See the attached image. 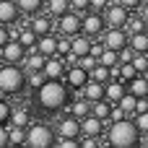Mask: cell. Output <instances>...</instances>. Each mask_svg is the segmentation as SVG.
Returning a JSON list of instances; mask_svg holds the SVG:
<instances>
[{
    "mask_svg": "<svg viewBox=\"0 0 148 148\" xmlns=\"http://www.w3.org/2000/svg\"><path fill=\"white\" fill-rule=\"evenodd\" d=\"M109 109H112V104H109L107 99H99V101H94V104H91V114H94V117H99V120H104V122L109 120Z\"/></svg>",
    "mask_w": 148,
    "mask_h": 148,
    "instance_id": "cell-27",
    "label": "cell"
},
{
    "mask_svg": "<svg viewBox=\"0 0 148 148\" xmlns=\"http://www.w3.org/2000/svg\"><path fill=\"white\" fill-rule=\"evenodd\" d=\"M55 47H57V34H55V31L36 36V44H34V49H36L39 55H44V57H52V55H55Z\"/></svg>",
    "mask_w": 148,
    "mask_h": 148,
    "instance_id": "cell-15",
    "label": "cell"
},
{
    "mask_svg": "<svg viewBox=\"0 0 148 148\" xmlns=\"http://www.w3.org/2000/svg\"><path fill=\"white\" fill-rule=\"evenodd\" d=\"M16 39H18V42H21V44H23L26 49H31V47L36 44V34H34V31H31L29 26H23V29H18V34H16Z\"/></svg>",
    "mask_w": 148,
    "mask_h": 148,
    "instance_id": "cell-29",
    "label": "cell"
},
{
    "mask_svg": "<svg viewBox=\"0 0 148 148\" xmlns=\"http://www.w3.org/2000/svg\"><path fill=\"white\" fill-rule=\"evenodd\" d=\"M78 96H83L88 104H94V101L104 99V83H96V81H91V78H88V83L78 91Z\"/></svg>",
    "mask_w": 148,
    "mask_h": 148,
    "instance_id": "cell-17",
    "label": "cell"
},
{
    "mask_svg": "<svg viewBox=\"0 0 148 148\" xmlns=\"http://www.w3.org/2000/svg\"><path fill=\"white\" fill-rule=\"evenodd\" d=\"M23 138H26V127L8 125V146H23Z\"/></svg>",
    "mask_w": 148,
    "mask_h": 148,
    "instance_id": "cell-28",
    "label": "cell"
},
{
    "mask_svg": "<svg viewBox=\"0 0 148 148\" xmlns=\"http://www.w3.org/2000/svg\"><path fill=\"white\" fill-rule=\"evenodd\" d=\"M101 13H104L107 26H120V29H125V23H127V18H130V10L122 8L120 3H109Z\"/></svg>",
    "mask_w": 148,
    "mask_h": 148,
    "instance_id": "cell-10",
    "label": "cell"
},
{
    "mask_svg": "<svg viewBox=\"0 0 148 148\" xmlns=\"http://www.w3.org/2000/svg\"><path fill=\"white\" fill-rule=\"evenodd\" d=\"M127 47H130L133 52L148 55V34L146 31H133V34H127Z\"/></svg>",
    "mask_w": 148,
    "mask_h": 148,
    "instance_id": "cell-20",
    "label": "cell"
},
{
    "mask_svg": "<svg viewBox=\"0 0 148 148\" xmlns=\"http://www.w3.org/2000/svg\"><path fill=\"white\" fill-rule=\"evenodd\" d=\"M109 3H112V0H88V10H99V13H101Z\"/></svg>",
    "mask_w": 148,
    "mask_h": 148,
    "instance_id": "cell-35",
    "label": "cell"
},
{
    "mask_svg": "<svg viewBox=\"0 0 148 148\" xmlns=\"http://www.w3.org/2000/svg\"><path fill=\"white\" fill-rule=\"evenodd\" d=\"M81 135H86V138H101L104 135V120H99L94 114L81 117Z\"/></svg>",
    "mask_w": 148,
    "mask_h": 148,
    "instance_id": "cell-12",
    "label": "cell"
},
{
    "mask_svg": "<svg viewBox=\"0 0 148 148\" xmlns=\"http://www.w3.org/2000/svg\"><path fill=\"white\" fill-rule=\"evenodd\" d=\"M18 18H21V10H18L16 0H0V23L13 26V23H18Z\"/></svg>",
    "mask_w": 148,
    "mask_h": 148,
    "instance_id": "cell-13",
    "label": "cell"
},
{
    "mask_svg": "<svg viewBox=\"0 0 148 148\" xmlns=\"http://www.w3.org/2000/svg\"><path fill=\"white\" fill-rule=\"evenodd\" d=\"M125 88H127L133 96H138V99H140V96H148V81L140 75V73L133 75L130 81H125Z\"/></svg>",
    "mask_w": 148,
    "mask_h": 148,
    "instance_id": "cell-19",
    "label": "cell"
},
{
    "mask_svg": "<svg viewBox=\"0 0 148 148\" xmlns=\"http://www.w3.org/2000/svg\"><path fill=\"white\" fill-rule=\"evenodd\" d=\"M23 55H26V47H23L18 39H8V42L0 47V60H3V62L21 65V62H23Z\"/></svg>",
    "mask_w": 148,
    "mask_h": 148,
    "instance_id": "cell-9",
    "label": "cell"
},
{
    "mask_svg": "<svg viewBox=\"0 0 148 148\" xmlns=\"http://www.w3.org/2000/svg\"><path fill=\"white\" fill-rule=\"evenodd\" d=\"M143 31H146V34H148V23H146V26H143Z\"/></svg>",
    "mask_w": 148,
    "mask_h": 148,
    "instance_id": "cell-41",
    "label": "cell"
},
{
    "mask_svg": "<svg viewBox=\"0 0 148 148\" xmlns=\"http://www.w3.org/2000/svg\"><path fill=\"white\" fill-rule=\"evenodd\" d=\"M29 29L36 34V36H42V34H49V31H55V23H52V16H47V13H36V16H31V23H29Z\"/></svg>",
    "mask_w": 148,
    "mask_h": 148,
    "instance_id": "cell-14",
    "label": "cell"
},
{
    "mask_svg": "<svg viewBox=\"0 0 148 148\" xmlns=\"http://www.w3.org/2000/svg\"><path fill=\"white\" fill-rule=\"evenodd\" d=\"M26 88V70L21 65L3 62L0 65V94L5 96H18Z\"/></svg>",
    "mask_w": 148,
    "mask_h": 148,
    "instance_id": "cell-3",
    "label": "cell"
},
{
    "mask_svg": "<svg viewBox=\"0 0 148 148\" xmlns=\"http://www.w3.org/2000/svg\"><path fill=\"white\" fill-rule=\"evenodd\" d=\"M16 5H18L21 16H29V18L44 10V0H16Z\"/></svg>",
    "mask_w": 148,
    "mask_h": 148,
    "instance_id": "cell-23",
    "label": "cell"
},
{
    "mask_svg": "<svg viewBox=\"0 0 148 148\" xmlns=\"http://www.w3.org/2000/svg\"><path fill=\"white\" fill-rule=\"evenodd\" d=\"M55 140H57L55 127H49V125H44V122H29L23 146H29V148H52Z\"/></svg>",
    "mask_w": 148,
    "mask_h": 148,
    "instance_id": "cell-4",
    "label": "cell"
},
{
    "mask_svg": "<svg viewBox=\"0 0 148 148\" xmlns=\"http://www.w3.org/2000/svg\"><path fill=\"white\" fill-rule=\"evenodd\" d=\"M140 75H143V78H146V81H148V68H146V70H143V73H140Z\"/></svg>",
    "mask_w": 148,
    "mask_h": 148,
    "instance_id": "cell-40",
    "label": "cell"
},
{
    "mask_svg": "<svg viewBox=\"0 0 148 148\" xmlns=\"http://www.w3.org/2000/svg\"><path fill=\"white\" fill-rule=\"evenodd\" d=\"M96 60H99L101 65H107V68H114V65L120 62V60H117V52H114V49H107V47L96 55Z\"/></svg>",
    "mask_w": 148,
    "mask_h": 148,
    "instance_id": "cell-31",
    "label": "cell"
},
{
    "mask_svg": "<svg viewBox=\"0 0 148 148\" xmlns=\"http://www.w3.org/2000/svg\"><path fill=\"white\" fill-rule=\"evenodd\" d=\"M101 44H104L107 49L120 52L122 47H127V31L120 29V26H107L104 34H101Z\"/></svg>",
    "mask_w": 148,
    "mask_h": 148,
    "instance_id": "cell-8",
    "label": "cell"
},
{
    "mask_svg": "<svg viewBox=\"0 0 148 148\" xmlns=\"http://www.w3.org/2000/svg\"><path fill=\"white\" fill-rule=\"evenodd\" d=\"M0 65H3V60H0Z\"/></svg>",
    "mask_w": 148,
    "mask_h": 148,
    "instance_id": "cell-42",
    "label": "cell"
},
{
    "mask_svg": "<svg viewBox=\"0 0 148 148\" xmlns=\"http://www.w3.org/2000/svg\"><path fill=\"white\" fill-rule=\"evenodd\" d=\"M31 122V112L26 107H18V109H10V117H8V125H16V127H29Z\"/></svg>",
    "mask_w": 148,
    "mask_h": 148,
    "instance_id": "cell-22",
    "label": "cell"
},
{
    "mask_svg": "<svg viewBox=\"0 0 148 148\" xmlns=\"http://www.w3.org/2000/svg\"><path fill=\"white\" fill-rule=\"evenodd\" d=\"M68 5H70V10H75V13H86V10H88V0H68Z\"/></svg>",
    "mask_w": 148,
    "mask_h": 148,
    "instance_id": "cell-34",
    "label": "cell"
},
{
    "mask_svg": "<svg viewBox=\"0 0 148 148\" xmlns=\"http://www.w3.org/2000/svg\"><path fill=\"white\" fill-rule=\"evenodd\" d=\"M8 39H10V34H8V26H3V23H0V47H3Z\"/></svg>",
    "mask_w": 148,
    "mask_h": 148,
    "instance_id": "cell-39",
    "label": "cell"
},
{
    "mask_svg": "<svg viewBox=\"0 0 148 148\" xmlns=\"http://www.w3.org/2000/svg\"><path fill=\"white\" fill-rule=\"evenodd\" d=\"M133 122H135V127H138L140 135H148V109L146 112H135L133 114Z\"/></svg>",
    "mask_w": 148,
    "mask_h": 148,
    "instance_id": "cell-32",
    "label": "cell"
},
{
    "mask_svg": "<svg viewBox=\"0 0 148 148\" xmlns=\"http://www.w3.org/2000/svg\"><path fill=\"white\" fill-rule=\"evenodd\" d=\"M34 101H36L39 112H44V114L62 112L68 107V101H70V88L62 83V78H47L34 91Z\"/></svg>",
    "mask_w": 148,
    "mask_h": 148,
    "instance_id": "cell-1",
    "label": "cell"
},
{
    "mask_svg": "<svg viewBox=\"0 0 148 148\" xmlns=\"http://www.w3.org/2000/svg\"><path fill=\"white\" fill-rule=\"evenodd\" d=\"M101 138L107 140V146H112V148H133V146H138V143L143 140V135L138 133L133 117L112 120V122H109V130H104Z\"/></svg>",
    "mask_w": 148,
    "mask_h": 148,
    "instance_id": "cell-2",
    "label": "cell"
},
{
    "mask_svg": "<svg viewBox=\"0 0 148 148\" xmlns=\"http://www.w3.org/2000/svg\"><path fill=\"white\" fill-rule=\"evenodd\" d=\"M62 83H65L70 91H81V88L88 83V70H83L78 62H73V65L65 68V73H62Z\"/></svg>",
    "mask_w": 148,
    "mask_h": 148,
    "instance_id": "cell-7",
    "label": "cell"
},
{
    "mask_svg": "<svg viewBox=\"0 0 148 148\" xmlns=\"http://www.w3.org/2000/svg\"><path fill=\"white\" fill-rule=\"evenodd\" d=\"M10 109H13V107H10V104H8V101H5V99L0 96V125H8V117H10Z\"/></svg>",
    "mask_w": 148,
    "mask_h": 148,
    "instance_id": "cell-33",
    "label": "cell"
},
{
    "mask_svg": "<svg viewBox=\"0 0 148 148\" xmlns=\"http://www.w3.org/2000/svg\"><path fill=\"white\" fill-rule=\"evenodd\" d=\"M42 73H44V78H62V73H65V62H62L57 55H52V57L44 60Z\"/></svg>",
    "mask_w": 148,
    "mask_h": 148,
    "instance_id": "cell-18",
    "label": "cell"
},
{
    "mask_svg": "<svg viewBox=\"0 0 148 148\" xmlns=\"http://www.w3.org/2000/svg\"><path fill=\"white\" fill-rule=\"evenodd\" d=\"M83 31V13H75V10H65L62 16H57V34L60 36H75Z\"/></svg>",
    "mask_w": 148,
    "mask_h": 148,
    "instance_id": "cell-5",
    "label": "cell"
},
{
    "mask_svg": "<svg viewBox=\"0 0 148 148\" xmlns=\"http://www.w3.org/2000/svg\"><path fill=\"white\" fill-rule=\"evenodd\" d=\"M68 39H70V52H73L75 57H81V55L91 52V44H94V39H91V36H86L83 31H81V34H75V36H68Z\"/></svg>",
    "mask_w": 148,
    "mask_h": 148,
    "instance_id": "cell-16",
    "label": "cell"
},
{
    "mask_svg": "<svg viewBox=\"0 0 148 148\" xmlns=\"http://www.w3.org/2000/svg\"><path fill=\"white\" fill-rule=\"evenodd\" d=\"M44 8H47V16L57 18V16H62L70 5H68V0H44Z\"/></svg>",
    "mask_w": 148,
    "mask_h": 148,
    "instance_id": "cell-26",
    "label": "cell"
},
{
    "mask_svg": "<svg viewBox=\"0 0 148 148\" xmlns=\"http://www.w3.org/2000/svg\"><path fill=\"white\" fill-rule=\"evenodd\" d=\"M68 114H73V117H86V114H91V104L83 99V96H75V99H70L68 101Z\"/></svg>",
    "mask_w": 148,
    "mask_h": 148,
    "instance_id": "cell-21",
    "label": "cell"
},
{
    "mask_svg": "<svg viewBox=\"0 0 148 148\" xmlns=\"http://www.w3.org/2000/svg\"><path fill=\"white\" fill-rule=\"evenodd\" d=\"M44 81H47V78H44V73H42V70H26V88L36 91Z\"/></svg>",
    "mask_w": 148,
    "mask_h": 148,
    "instance_id": "cell-30",
    "label": "cell"
},
{
    "mask_svg": "<svg viewBox=\"0 0 148 148\" xmlns=\"http://www.w3.org/2000/svg\"><path fill=\"white\" fill-rule=\"evenodd\" d=\"M55 135L57 138H81V120L73 117V114L62 117L57 122V127H55Z\"/></svg>",
    "mask_w": 148,
    "mask_h": 148,
    "instance_id": "cell-11",
    "label": "cell"
},
{
    "mask_svg": "<svg viewBox=\"0 0 148 148\" xmlns=\"http://www.w3.org/2000/svg\"><path fill=\"white\" fill-rule=\"evenodd\" d=\"M117 3H120L122 8H127L130 13H135V10L140 8V3H143V0H117Z\"/></svg>",
    "mask_w": 148,
    "mask_h": 148,
    "instance_id": "cell-36",
    "label": "cell"
},
{
    "mask_svg": "<svg viewBox=\"0 0 148 148\" xmlns=\"http://www.w3.org/2000/svg\"><path fill=\"white\" fill-rule=\"evenodd\" d=\"M135 13H138V16H140V18L148 23V0H143V3H140V8H138Z\"/></svg>",
    "mask_w": 148,
    "mask_h": 148,
    "instance_id": "cell-37",
    "label": "cell"
},
{
    "mask_svg": "<svg viewBox=\"0 0 148 148\" xmlns=\"http://www.w3.org/2000/svg\"><path fill=\"white\" fill-rule=\"evenodd\" d=\"M8 146V125H0V148Z\"/></svg>",
    "mask_w": 148,
    "mask_h": 148,
    "instance_id": "cell-38",
    "label": "cell"
},
{
    "mask_svg": "<svg viewBox=\"0 0 148 148\" xmlns=\"http://www.w3.org/2000/svg\"><path fill=\"white\" fill-rule=\"evenodd\" d=\"M135 101H138V96H133V94H130V91L125 88V94L120 96L117 107H120V109H122V112H125L127 117H133V114H135Z\"/></svg>",
    "mask_w": 148,
    "mask_h": 148,
    "instance_id": "cell-25",
    "label": "cell"
},
{
    "mask_svg": "<svg viewBox=\"0 0 148 148\" xmlns=\"http://www.w3.org/2000/svg\"><path fill=\"white\" fill-rule=\"evenodd\" d=\"M107 29V21H104V13L99 10H86L83 13V34L91 36V39H99Z\"/></svg>",
    "mask_w": 148,
    "mask_h": 148,
    "instance_id": "cell-6",
    "label": "cell"
},
{
    "mask_svg": "<svg viewBox=\"0 0 148 148\" xmlns=\"http://www.w3.org/2000/svg\"><path fill=\"white\" fill-rule=\"evenodd\" d=\"M88 78H91V81H96V83H107V81H112V78H114V73H112V68H107V65L96 62V65L88 70Z\"/></svg>",
    "mask_w": 148,
    "mask_h": 148,
    "instance_id": "cell-24",
    "label": "cell"
}]
</instances>
